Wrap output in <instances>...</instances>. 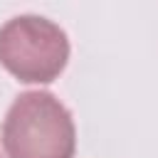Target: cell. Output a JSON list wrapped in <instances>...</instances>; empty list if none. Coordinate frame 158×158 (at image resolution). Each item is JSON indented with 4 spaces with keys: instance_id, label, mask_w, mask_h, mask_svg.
I'll list each match as a JSON object with an SVG mask.
<instances>
[{
    "instance_id": "3",
    "label": "cell",
    "mask_w": 158,
    "mask_h": 158,
    "mask_svg": "<svg viewBox=\"0 0 158 158\" xmlns=\"http://www.w3.org/2000/svg\"><path fill=\"white\" fill-rule=\"evenodd\" d=\"M0 158H2V156H0Z\"/></svg>"
},
{
    "instance_id": "1",
    "label": "cell",
    "mask_w": 158,
    "mask_h": 158,
    "mask_svg": "<svg viewBox=\"0 0 158 158\" xmlns=\"http://www.w3.org/2000/svg\"><path fill=\"white\" fill-rule=\"evenodd\" d=\"M7 158H74L77 128L72 111L52 91H22L2 118Z\"/></svg>"
},
{
    "instance_id": "2",
    "label": "cell",
    "mask_w": 158,
    "mask_h": 158,
    "mask_svg": "<svg viewBox=\"0 0 158 158\" xmlns=\"http://www.w3.org/2000/svg\"><path fill=\"white\" fill-rule=\"evenodd\" d=\"M69 62L67 32L42 15H17L0 27V64L25 84L54 81Z\"/></svg>"
}]
</instances>
